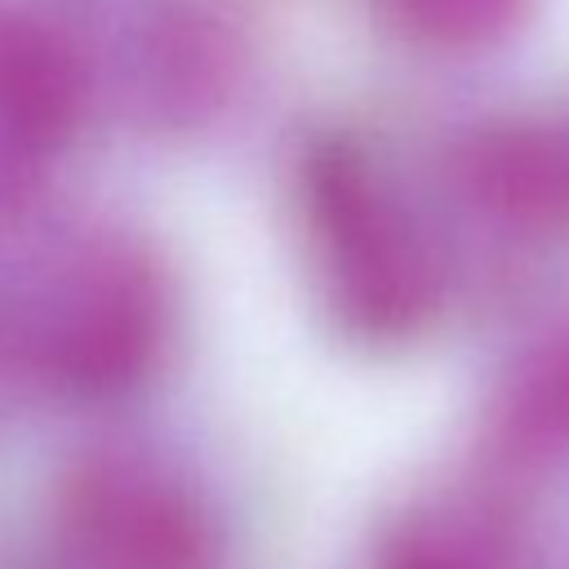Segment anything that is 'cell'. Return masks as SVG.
<instances>
[{"label":"cell","instance_id":"6da1fadb","mask_svg":"<svg viewBox=\"0 0 569 569\" xmlns=\"http://www.w3.org/2000/svg\"><path fill=\"white\" fill-rule=\"evenodd\" d=\"M302 209L333 311L365 333H405L431 307V258L405 209L342 138L302 156Z\"/></svg>","mask_w":569,"mask_h":569},{"label":"cell","instance_id":"7a4b0ae2","mask_svg":"<svg viewBox=\"0 0 569 569\" xmlns=\"http://www.w3.org/2000/svg\"><path fill=\"white\" fill-rule=\"evenodd\" d=\"M49 360L67 373L107 382L129 373L156 342L164 289L151 253L124 240H89L58 262L44 302Z\"/></svg>","mask_w":569,"mask_h":569},{"label":"cell","instance_id":"3957f363","mask_svg":"<svg viewBox=\"0 0 569 569\" xmlns=\"http://www.w3.org/2000/svg\"><path fill=\"white\" fill-rule=\"evenodd\" d=\"M453 182L493 222L547 231L569 222V120H502L453 151Z\"/></svg>","mask_w":569,"mask_h":569},{"label":"cell","instance_id":"277c9868","mask_svg":"<svg viewBox=\"0 0 569 569\" xmlns=\"http://www.w3.org/2000/svg\"><path fill=\"white\" fill-rule=\"evenodd\" d=\"M84 107L76 49L22 9L0 4V147L40 156L71 138Z\"/></svg>","mask_w":569,"mask_h":569},{"label":"cell","instance_id":"5b68a950","mask_svg":"<svg viewBox=\"0 0 569 569\" xmlns=\"http://www.w3.org/2000/svg\"><path fill=\"white\" fill-rule=\"evenodd\" d=\"M231 80V44L200 4H156L138 27V89L156 120H200Z\"/></svg>","mask_w":569,"mask_h":569},{"label":"cell","instance_id":"8992f818","mask_svg":"<svg viewBox=\"0 0 569 569\" xmlns=\"http://www.w3.org/2000/svg\"><path fill=\"white\" fill-rule=\"evenodd\" d=\"M533 0H378L382 18L427 49H489L520 31Z\"/></svg>","mask_w":569,"mask_h":569}]
</instances>
